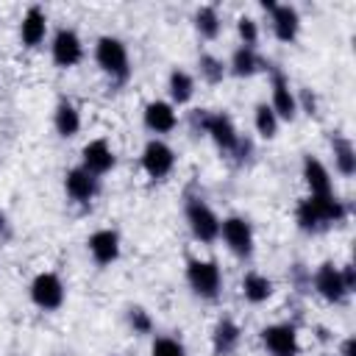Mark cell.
Segmentation results:
<instances>
[{
  "mask_svg": "<svg viewBox=\"0 0 356 356\" xmlns=\"http://www.w3.org/2000/svg\"><path fill=\"white\" fill-rule=\"evenodd\" d=\"M192 131L197 136H209L220 153L234 156L239 145V128L228 111H209V108H195L192 111Z\"/></svg>",
  "mask_w": 356,
  "mask_h": 356,
  "instance_id": "6da1fadb",
  "label": "cell"
},
{
  "mask_svg": "<svg viewBox=\"0 0 356 356\" xmlns=\"http://www.w3.org/2000/svg\"><path fill=\"white\" fill-rule=\"evenodd\" d=\"M92 56H95V64L100 67V72L111 83H125L131 78V53L120 36H111V33L97 36Z\"/></svg>",
  "mask_w": 356,
  "mask_h": 356,
  "instance_id": "7a4b0ae2",
  "label": "cell"
},
{
  "mask_svg": "<svg viewBox=\"0 0 356 356\" xmlns=\"http://www.w3.org/2000/svg\"><path fill=\"white\" fill-rule=\"evenodd\" d=\"M186 284L195 298L200 300H217L222 292V270L214 259H186Z\"/></svg>",
  "mask_w": 356,
  "mask_h": 356,
  "instance_id": "3957f363",
  "label": "cell"
},
{
  "mask_svg": "<svg viewBox=\"0 0 356 356\" xmlns=\"http://www.w3.org/2000/svg\"><path fill=\"white\" fill-rule=\"evenodd\" d=\"M184 217H186V225L197 242L211 245L220 239V214L200 195H189L184 200Z\"/></svg>",
  "mask_w": 356,
  "mask_h": 356,
  "instance_id": "277c9868",
  "label": "cell"
},
{
  "mask_svg": "<svg viewBox=\"0 0 356 356\" xmlns=\"http://www.w3.org/2000/svg\"><path fill=\"white\" fill-rule=\"evenodd\" d=\"M28 298H31V303L39 312H58L64 306V300H67V286H64V281H61L58 273L42 270V273H36L31 278Z\"/></svg>",
  "mask_w": 356,
  "mask_h": 356,
  "instance_id": "5b68a950",
  "label": "cell"
},
{
  "mask_svg": "<svg viewBox=\"0 0 356 356\" xmlns=\"http://www.w3.org/2000/svg\"><path fill=\"white\" fill-rule=\"evenodd\" d=\"M220 239L222 245L242 261H248L256 250V234H253V225L248 217L242 214H228L220 220Z\"/></svg>",
  "mask_w": 356,
  "mask_h": 356,
  "instance_id": "8992f818",
  "label": "cell"
},
{
  "mask_svg": "<svg viewBox=\"0 0 356 356\" xmlns=\"http://www.w3.org/2000/svg\"><path fill=\"white\" fill-rule=\"evenodd\" d=\"M309 289L317 298H323L325 303H331V306H342L350 298V292H348V286L342 281V273H339V267L334 261H323L309 275Z\"/></svg>",
  "mask_w": 356,
  "mask_h": 356,
  "instance_id": "52a82bcc",
  "label": "cell"
},
{
  "mask_svg": "<svg viewBox=\"0 0 356 356\" xmlns=\"http://www.w3.org/2000/svg\"><path fill=\"white\" fill-rule=\"evenodd\" d=\"M267 75H270V108L278 114L281 122H292L298 117V100H295V86L289 83V75L281 67H270Z\"/></svg>",
  "mask_w": 356,
  "mask_h": 356,
  "instance_id": "ba28073f",
  "label": "cell"
},
{
  "mask_svg": "<svg viewBox=\"0 0 356 356\" xmlns=\"http://www.w3.org/2000/svg\"><path fill=\"white\" fill-rule=\"evenodd\" d=\"M139 164H142V172L150 178V181H164L172 170H175V150L159 139V136H150L142 147V156H139Z\"/></svg>",
  "mask_w": 356,
  "mask_h": 356,
  "instance_id": "9c48e42d",
  "label": "cell"
},
{
  "mask_svg": "<svg viewBox=\"0 0 356 356\" xmlns=\"http://www.w3.org/2000/svg\"><path fill=\"white\" fill-rule=\"evenodd\" d=\"M86 56V47H83V39L78 36L75 28H58L50 39V58L58 70H72L83 61Z\"/></svg>",
  "mask_w": 356,
  "mask_h": 356,
  "instance_id": "30bf717a",
  "label": "cell"
},
{
  "mask_svg": "<svg viewBox=\"0 0 356 356\" xmlns=\"http://www.w3.org/2000/svg\"><path fill=\"white\" fill-rule=\"evenodd\" d=\"M261 8L270 14L273 36H275L281 44H292V42L300 36V11H298L292 3H273V0H264Z\"/></svg>",
  "mask_w": 356,
  "mask_h": 356,
  "instance_id": "8fae6325",
  "label": "cell"
},
{
  "mask_svg": "<svg viewBox=\"0 0 356 356\" xmlns=\"http://www.w3.org/2000/svg\"><path fill=\"white\" fill-rule=\"evenodd\" d=\"M259 339L267 350V356H298L300 339L295 323H270L259 331Z\"/></svg>",
  "mask_w": 356,
  "mask_h": 356,
  "instance_id": "7c38bea8",
  "label": "cell"
},
{
  "mask_svg": "<svg viewBox=\"0 0 356 356\" xmlns=\"http://www.w3.org/2000/svg\"><path fill=\"white\" fill-rule=\"evenodd\" d=\"M86 250L97 267H111L122 253V239L117 228H97L86 236Z\"/></svg>",
  "mask_w": 356,
  "mask_h": 356,
  "instance_id": "4fadbf2b",
  "label": "cell"
},
{
  "mask_svg": "<svg viewBox=\"0 0 356 356\" xmlns=\"http://www.w3.org/2000/svg\"><path fill=\"white\" fill-rule=\"evenodd\" d=\"M81 167H83L86 172H92L95 178L108 175V172L117 167V153H114V147L108 145V139H103V136L89 139V142L81 147Z\"/></svg>",
  "mask_w": 356,
  "mask_h": 356,
  "instance_id": "5bb4252c",
  "label": "cell"
},
{
  "mask_svg": "<svg viewBox=\"0 0 356 356\" xmlns=\"http://www.w3.org/2000/svg\"><path fill=\"white\" fill-rule=\"evenodd\" d=\"M100 192V178H95L92 172H86L81 164L70 167L64 172V195L75 203V206H92V200Z\"/></svg>",
  "mask_w": 356,
  "mask_h": 356,
  "instance_id": "9a60e30c",
  "label": "cell"
},
{
  "mask_svg": "<svg viewBox=\"0 0 356 356\" xmlns=\"http://www.w3.org/2000/svg\"><path fill=\"white\" fill-rule=\"evenodd\" d=\"M142 122L153 136H167L178 128V108L170 100H150L142 111Z\"/></svg>",
  "mask_w": 356,
  "mask_h": 356,
  "instance_id": "2e32d148",
  "label": "cell"
},
{
  "mask_svg": "<svg viewBox=\"0 0 356 356\" xmlns=\"http://www.w3.org/2000/svg\"><path fill=\"white\" fill-rule=\"evenodd\" d=\"M300 175H303V184L309 189L312 197H323V195H334V181H331V170L312 153L303 156L300 161Z\"/></svg>",
  "mask_w": 356,
  "mask_h": 356,
  "instance_id": "e0dca14e",
  "label": "cell"
},
{
  "mask_svg": "<svg viewBox=\"0 0 356 356\" xmlns=\"http://www.w3.org/2000/svg\"><path fill=\"white\" fill-rule=\"evenodd\" d=\"M47 39V14L42 6H28V11L19 19V42L28 50H36Z\"/></svg>",
  "mask_w": 356,
  "mask_h": 356,
  "instance_id": "ac0fdd59",
  "label": "cell"
},
{
  "mask_svg": "<svg viewBox=\"0 0 356 356\" xmlns=\"http://www.w3.org/2000/svg\"><path fill=\"white\" fill-rule=\"evenodd\" d=\"M242 342V328L234 317H220L211 328V350L214 356H231Z\"/></svg>",
  "mask_w": 356,
  "mask_h": 356,
  "instance_id": "d6986e66",
  "label": "cell"
},
{
  "mask_svg": "<svg viewBox=\"0 0 356 356\" xmlns=\"http://www.w3.org/2000/svg\"><path fill=\"white\" fill-rule=\"evenodd\" d=\"M225 67H228V75H234V78H253L256 72L267 70L264 67V58L256 53V47H245V44H239V47L231 50Z\"/></svg>",
  "mask_w": 356,
  "mask_h": 356,
  "instance_id": "ffe728a7",
  "label": "cell"
},
{
  "mask_svg": "<svg viewBox=\"0 0 356 356\" xmlns=\"http://www.w3.org/2000/svg\"><path fill=\"white\" fill-rule=\"evenodd\" d=\"M195 89H197V83H195V75L189 70H184V67H172L170 70V75H167V97H170V103L175 108L192 103Z\"/></svg>",
  "mask_w": 356,
  "mask_h": 356,
  "instance_id": "44dd1931",
  "label": "cell"
},
{
  "mask_svg": "<svg viewBox=\"0 0 356 356\" xmlns=\"http://www.w3.org/2000/svg\"><path fill=\"white\" fill-rule=\"evenodd\" d=\"M81 111H78V106L70 100V97H61L58 103H56V108H53V128H56V134L61 136V139H72V136H78L81 134Z\"/></svg>",
  "mask_w": 356,
  "mask_h": 356,
  "instance_id": "7402d4cb",
  "label": "cell"
},
{
  "mask_svg": "<svg viewBox=\"0 0 356 356\" xmlns=\"http://www.w3.org/2000/svg\"><path fill=\"white\" fill-rule=\"evenodd\" d=\"M239 289H242V298H245L248 303H253V306H261V303H267V300L275 295L273 278H267V275L259 273V270H248V273L242 275Z\"/></svg>",
  "mask_w": 356,
  "mask_h": 356,
  "instance_id": "603a6c76",
  "label": "cell"
},
{
  "mask_svg": "<svg viewBox=\"0 0 356 356\" xmlns=\"http://www.w3.org/2000/svg\"><path fill=\"white\" fill-rule=\"evenodd\" d=\"M331 156H334V170L342 178H353L356 175V147L345 134H334L331 136Z\"/></svg>",
  "mask_w": 356,
  "mask_h": 356,
  "instance_id": "cb8c5ba5",
  "label": "cell"
},
{
  "mask_svg": "<svg viewBox=\"0 0 356 356\" xmlns=\"http://www.w3.org/2000/svg\"><path fill=\"white\" fill-rule=\"evenodd\" d=\"M309 197H312V195H309ZM312 203H314V209H317L320 222H323V228H325V231H328V228H334V225H339V222H345V217H348V203H345V200H339L337 195L312 197Z\"/></svg>",
  "mask_w": 356,
  "mask_h": 356,
  "instance_id": "d4e9b609",
  "label": "cell"
},
{
  "mask_svg": "<svg viewBox=\"0 0 356 356\" xmlns=\"http://www.w3.org/2000/svg\"><path fill=\"white\" fill-rule=\"evenodd\" d=\"M192 22H195L197 36L206 39V42H214V39L220 36V31H222V17H220L217 6H200V8L195 11Z\"/></svg>",
  "mask_w": 356,
  "mask_h": 356,
  "instance_id": "484cf974",
  "label": "cell"
},
{
  "mask_svg": "<svg viewBox=\"0 0 356 356\" xmlns=\"http://www.w3.org/2000/svg\"><path fill=\"white\" fill-rule=\"evenodd\" d=\"M253 128L259 134V139H275L278 136V128H281V120L278 114L270 108V103H256L253 106Z\"/></svg>",
  "mask_w": 356,
  "mask_h": 356,
  "instance_id": "4316f807",
  "label": "cell"
},
{
  "mask_svg": "<svg viewBox=\"0 0 356 356\" xmlns=\"http://www.w3.org/2000/svg\"><path fill=\"white\" fill-rule=\"evenodd\" d=\"M295 225L303 231V234H309V236H314V234H323L325 228H323V222H320V214H317V209H314V203H312V197L306 195V197H300L298 200V206H295Z\"/></svg>",
  "mask_w": 356,
  "mask_h": 356,
  "instance_id": "83f0119b",
  "label": "cell"
},
{
  "mask_svg": "<svg viewBox=\"0 0 356 356\" xmlns=\"http://www.w3.org/2000/svg\"><path fill=\"white\" fill-rule=\"evenodd\" d=\"M197 75H200V81H206L209 86H217V83L225 81L228 67H225V61L217 58L214 53H200V56H197Z\"/></svg>",
  "mask_w": 356,
  "mask_h": 356,
  "instance_id": "f1b7e54d",
  "label": "cell"
},
{
  "mask_svg": "<svg viewBox=\"0 0 356 356\" xmlns=\"http://www.w3.org/2000/svg\"><path fill=\"white\" fill-rule=\"evenodd\" d=\"M125 320H128L131 334H136V337H147V334H153V328H156V323H153V317H150V312H147L145 306H131V309L125 312Z\"/></svg>",
  "mask_w": 356,
  "mask_h": 356,
  "instance_id": "f546056e",
  "label": "cell"
},
{
  "mask_svg": "<svg viewBox=\"0 0 356 356\" xmlns=\"http://www.w3.org/2000/svg\"><path fill=\"white\" fill-rule=\"evenodd\" d=\"M150 356H186V345L181 337L161 334L150 342Z\"/></svg>",
  "mask_w": 356,
  "mask_h": 356,
  "instance_id": "4dcf8cb0",
  "label": "cell"
},
{
  "mask_svg": "<svg viewBox=\"0 0 356 356\" xmlns=\"http://www.w3.org/2000/svg\"><path fill=\"white\" fill-rule=\"evenodd\" d=\"M236 36H239V44L256 47V44H259V22H256L250 14H242V17L236 19Z\"/></svg>",
  "mask_w": 356,
  "mask_h": 356,
  "instance_id": "1f68e13d",
  "label": "cell"
},
{
  "mask_svg": "<svg viewBox=\"0 0 356 356\" xmlns=\"http://www.w3.org/2000/svg\"><path fill=\"white\" fill-rule=\"evenodd\" d=\"M295 100H298V114H300V111H303V114H309V117H314V114H317V95H314L309 86L295 89Z\"/></svg>",
  "mask_w": 356,
  "mask_h": 356,
  "instance_id": "d6a6232c",
  "label": "cell"
},
{
  "mask_svg": "<svg viewBox=\"0 0 356 356\" xmlns=\"http://www.w3.org/2000/svg\"><path fill=\"white\" fill-rule=\"evenodd\" d=\"M250 153H253V139H250V136H239V145H236V150H234V159L242 164V161L250 159Z\"/></svg>",
  "mask_w": 356,
  "mask_h": 356,
  "instance_id": "836d02e7",
  "label": "cell"
},
{
  "mask_svg": "<svg viewBox=\"0 0 356 356\" xmlns=\"http://www.w3.org/2000/svg\"><path fill=\"white\" fill-rule=\"evenodd\" d=\"M11 236H14V225H11L8 214L0 209V245H8V242H11Z\"/></svg>",
  "mask_w": 356,
  "mask_h": 356,
  "instance_id": "e575fe53",
  "label": "cell"
},
{
  "mask_svg": "<svg viewBox=\"0 0 356 356\" xmlns=\"http://www.w3.org/2000/svg\"><path fill=\"white\" fill-rule=\"evenodd\" d=\"M339 273H342V281H345L348 292L353 295V292H356V267H353V264H342Z\"/></svg>",
  "mask_w": 356,
  "mask_h": 356,
  "instance_id": "d590c367",
  "label": "cell"
},
{
  "mask_svg": "<svg viewBox=\"0 0 356 356\" xmlns=\"http://www.w3.org/2000/svg\"><path fill=\"white\" fill-rule=\"evenodd\" d=\"M339 356H353V337H345L339 342Z\"/></svg>",
  "mask_w": 356,
  "mask_h": 356,
  "instance_id": "8d00e7d4",
  "label": "cell"
}]
</instances>
